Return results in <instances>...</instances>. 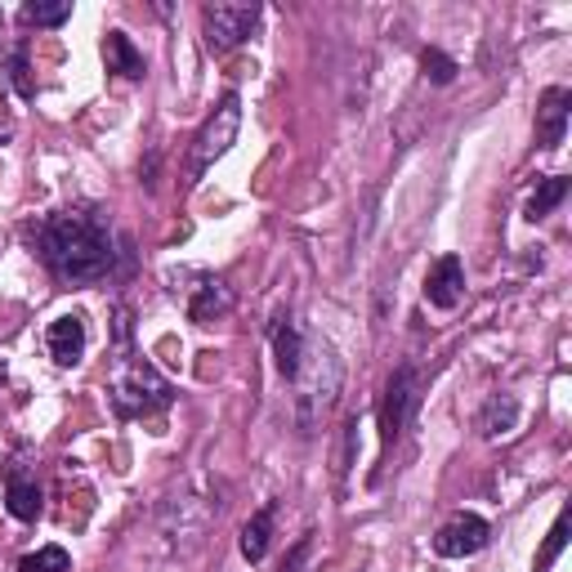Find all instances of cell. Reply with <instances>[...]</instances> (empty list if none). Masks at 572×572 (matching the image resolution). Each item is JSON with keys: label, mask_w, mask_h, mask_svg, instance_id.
<instances>
[{"label": "cell", "mask_w": 572, "mask_h": 572, "mask_svg": "<svg viewBox=\"0 0 572 572\" xmlns=\"http://www.w3.org/2000/svg\"><path fill=\"white\" fill-rule=\"evenodd\" d=\"M28 247L58 282H99L112 273V233L90 206H67L28 224Z\"/></svg>", "instance_id": "cell-1"}, {"label": "cell", "mask_w": 572, "mask_h": 572, "mask_svg": "<svg viewBox=\"0 0 572 572\" xmlns=\"http://www.w3.org/2000/svg\"><path fill=\"white\" fill-rule=\"evenodd\" d=\"M295 389H300L295 393L300 425L309 430L317 421V412H326V407L336 402V393H341V358L322 336H304V367L295 376Z\"/></svg>", "instance_id": "cell-2"}, {"label": "cell", "mask_w": 572, "mask_h": 572, "mask_svg": "<svg viewBox=\"0 0 572 572\" xmlns=\"http://www.w3.org/2000/svg\"><path fill=\"white\" fill-rule=\"evenodd\" d=\"M171 402H175L171 380L161 376L157 367H148V363H126L121 376H117V385H112V407H117L121 421L157 417V412H166Z\"/></svg>", "instance_id": "cell-3"}, {"label": "cell", "mask_w": 572, "mask_h": 572, "mask_svg": "<svg viewBox=\"0 0 572 572\" xmlns=\"http://www.w3.org/2000/svg\"><path fill=\"white\" fill-rule=\"evenodd\" d=\"M237 130H241V99H237V90H228L224 99H219V108L206 117V126L197 130V139H193V148H188V166H184V175H188V184H197L215 161L233 148V139H237Z\"/></svg>", "instance_id": "cell-4"}, {"label": "cell", "mask_w": 572, "mask_h": 572, "mask_svg": "<svg viewBox=\"0 0 572 572\" xmlns=\"http://www.w3.org/2000/svg\"><path fill=\"white\" fill-rule=\"evenodd\" d=\"M421 407V371L417 367H398L385 385V402H380V447L389 452L398 443V434L407 430V421L417 417Z\"/></svg>", "instance_id": "cell-5"}, {"label": "cell", "mask_w": 572, "mask_h": 572, "mask_svg": "<svg viewBox=\"0 0 572 572\" xmlns=\"http://www.w3.org/2000/svg\"><path fill=\"white\" fill-rule=\"evenodd\" d=\"M260 23V6H237V0H219V6H206L202 10V32H206V45L215 54H228L247 41Z\"/></svg>", "instance_id": "cell-6"}, {"label": "cell", "mask_w": 572, "mask_h": 572, "mask_svg": "<svg viewBox=\"0 0 572 572\" xmlns=\"http://www.w3.org/2000/svg\"><path fill=\"white\" fill-rule=\"evenodd\" d=\"M487 541H493V528H487L478 515H452L434 532V554L439 559H465V554H478Z\"/></svg>", "instance_id": "cell-7"}, {"label": "cell", "mask_w": 572, "mask_h": 572, "mask_svg": "<svg viewBox=\"0 0 572 572\" xmlns=\"http://www.w3.org/2000/svg\"><path fill=\"white\" fill-rule=\"evenodd\" d=\"M86 317L80 313H63L50 322V332H45V345H50V358L58 367H76L80 358H86Z\"/></svg>", "instance_id": "cell-8"}, {"label": "cell", "mask_w": 572, "mask_h": 572, "mask_svg": "<svg viewBox=\"0 0 572 572\" xmlns=\"http://www.w3.org/2000/svg\"><path fill=\"white\" fill-rule=\"evenodd\" d=\"M206 524H211V506H197V497H171L161 506V528L166 537H188V546H197L206 537Z\"/></svg>", "instance_id": "cell-9"}, {"label": "cell", "mask_w": 572, "mask_h": 572, "mask_svg": "<svg viewBox=\"0 0 572 572\" xmlns=\"http://www.w3.org/2000/svg\"><path fill=\"white\" fill-rule=\"evenodd\" d=\"M461 295H465V265L456 260V256H443V260H434L430 265V273H425V300L434 304V309H456L461 304Z\"/></svg>", "instance_id": "cell-10"}, {"label": "cell", "mask_w": 572, "mask_h": 572, "mask_svg": "<svg viewBox=\"0 0 572 572\" xmlns=\"http://www.w3.org/2000/svg\"><path fill=\"white\" fill-rule=\"evenodd\" d=\"M568 108H572V95H568L563 86H550V90L537 99V143H541V148H559V143H563Z\"/></svg>", "instance_id": "cell-11"}, {"label": "cell", "mask_w": 572, "mask_h": 572, "mask_svg": "<svg viewBox=\"0 0 572 572\" xmlns=\"http://www.w3.org/2000/svg\"><path fill=\"white\" fill-rule=\"evenodd\" d=\"M228 309H233V291H228L219 278H211V273H197V287L188 291V317H193L197 326H206V322L224 317Z\"/></svg>", "instance_id": "cell-12"}, {"label": "cell", "mask_w": 572, "mask_h": 572, "mask_svg": "<svg viewBox=\"0 0 572 572\" xmlns=\"http://www.w3.org/2000/svg\"><path fill=\"white\" fill-rule=\"evenodd\" d=\"M273 354H278L282 380L295 385V376H300V367H304V336H300V326H291V317H278V322H273Z\"/></svg>", "instance_id": "cell-13"}, {"label": "cell", "mask_w": 572, "mask_h": 572, "mask_svg": "<svg viewBox=\"0 0 572 572\" xmlns=\"http://www.w3.org/2000/svg\"><path fill=\"white\" fill-rule=\"evenodd\" d=\"M6 506H10V515H14V519H23V524L41 519L45 501H41V487H36V478H28L23 470H10V487H6Z\"/></svg>", "instance_id": "cell-14"}, {"label": "cell", "mask_w": 572, "mask_h": 572, "mask_svg": "<svg viewBox=\"0 0 572 572\" xmlns=\"http://www.w3.org/2000/svg\"><path fill=\"white\" fill-rule=\"evenodd\" d=\"M104 63H108V72H117V76H126V80H139V76L148 72L143 54L134 50V41H130L126 32H108V36H104Z\"/></svg>", "instance_id": "cell-15"}, {"label": "cell", "mask_w": 572, "mask_h": 572, "mask_svg": "<svg viewBox=\"0 0 572 572\" xmlns=\"http://www.w3.org/2000/svg\"><path fill=\"white\" fill-rule=\"evenodd\" d=\"M515 425H519V398L515 393H497L493 402L483 407V417H478L483 439H506Z\"/></svg>", "instance_id": "cell-16"}, {"label": "cell", "mask_w": 572, "mask_h": 572, "mask_svg": "<svg viewBox=\"0 0 572 572\" xmlns=\"http://www.w3.org/2000/svg\"><path fill=\"white\" fill-rule=\"evenodd\" d=\"M273 515H278V506L269 501L265 510H256L251 515V524L241 528V554H247L251 563H260L265 554H269V537H273Z\"/></svg>", "instance_id": "cell-17"}, {"label": "cell", "mask_w": 572, "mask_h": 572, "mask_svg": "<svg viewBox=\"0 0 572 572\" xmlns=\"http://www.w3.org/2000/svg\"><path fill=\"white\" fill-rule=\"evenodd\" d=\"M563 197H568V175H550V180H541L537 193L528 197V211H524V215L537 224V219H546Z\"/></svg>", "instance_id": "cell-18"}, {"label": "cell", "mask_w": 572, "mask_h": 572, "mask_svg": "<svg viewBox=\"0 0 572 572\" xmlns=\"http://www.w3.org/2000/svg\"><path fill=\"white\" fill-rule=\"evenodd\" d=\"M67 568H72V554L63 546H41L19 559V572H67Z\"/></svg>", "instance_id": "cell-19"}, {"label": "cell", "mask_w": 572, "mask_h": 572, "mask_svg": "<svg viewBox=\"0 0 572 572\" xmlns=\"http://www.w3.org/2000/svg\"><path fill=\"white\" fill-rule=\"evenodd\" d=\"M421 72H425V80H434V86H452V80H456V58L452 54H443V50H421Z\"/></svg>", "instance_id": "cell-20"}, {"label": "cell", "mask_w": 572, "mask_h": 572, "mask_svg": "<svg viewBox=\"0 0 572 572\" xmlns=\"http://www.w3.org/2000/svg\"><path fill=\"white\" fill-rule=\"evenodd\" d=\"M67 19H72L67 0H58V6H23L19 10V23H28V28H63Z\"/></svg>", "instance_id": "cell-21"}, {"label": "cell", "mask_w": 572, "mask_h": 572, "mask_svg": "<svg viewBox=\"0 0 572 572\" xmlns=\"http://www.w3.org/2000/svg\"><path fill=\"white\" fill-rule=\"evenodd\" d=\"M10 80H14V90H19L23 99L36 95V80H32V67H28V45H19V50L10 54Z\"/></svg>", "instance_id": "cell-22"}, {"label": "cell", "mask_w": 572, "mask_h": 572, "mask_svg": "<svg viewBox=\"0 0 572 572\" xmlns=\"http://www.w3.org/2000/svg\"><path fill=\"white\" fill-rule=\"evenodd\" d=\"M563 537H568V510H559V519H554V528H550V537H546V550H541V568H550V563L559 559V550H563Z\"/></svg>", "instance_id": "cell-23"}, {"label": "cell", "mask_w": 572, "mask_h": 572, "mask_svg": "<svg viewBox=\"0 0 572 572\" xmlns=\"http://www.w3.org/2000/svg\"><path fill=\"white\" fill-rule=\"evenodd\" d=\"M112 317H117V349H121V354H130V309H126V304H117V313H112Z\"/></svg>", "instance_id": "cell-24"}, {"label": "cell", "mask_w": 572, "mask_h": 572, "mask_svg": "<svg viewBox=\"0 0 572 572\" xmlns=\"http://www.w3.org/2000/svg\"><path fill=\"white\" fill-rule=\"evenodd\" d=\"M304 559H309V541H300V546L291 550V559H287V568H282V572H304Z\"/></svg>", "instance_id": "cell-25"}, {"label": "cell", "mask_w": 572, "mask_h": 572, "mask_svg": "<svg viewBox=\"0 0 572 572\" xmlns=\"http://www.w3.org/2000/svg\"><path fill=\"white\" fill-rule=\"evenodd\" d=\"M0 380H6V367H0Z\"/></svg>", "instance_id": "cell-26"}]
</instances>
